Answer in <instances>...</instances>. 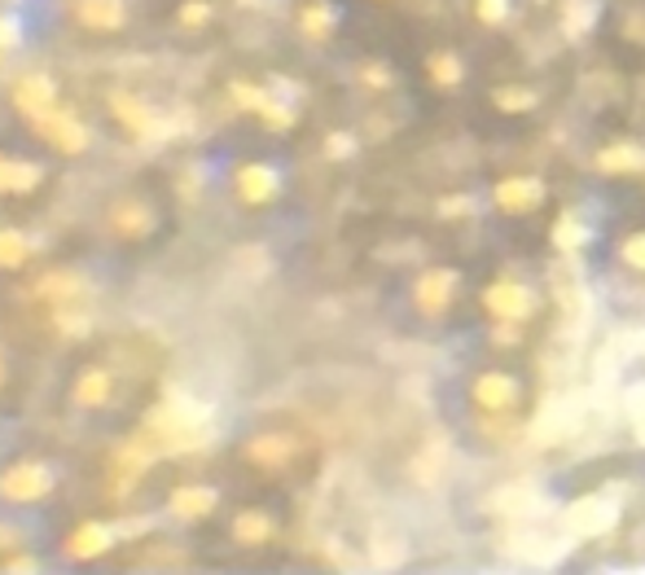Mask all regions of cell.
I'll use <instances>...</instances> for the list:
<instances>
[{"instance_id": "6da1fadb", "label": "cell", "mask_w": 645, "mask_h": 575, "mask_svg": "<svg viewBox=\"0 0 645 575\" xmlns=\"http://www.w3.org/2000/svg\"><path fill=\"white\" fill-rule=\"evenodd\" d=\"M53 466H45V461H18V466H9L4 475H0V497L4 501H40V497H49L53 493Z\"/></svg>"}, {"instance_id": "7a4b0ae2", "label": "cell", "mask_w": 645, "mask_h": 575, "mask_svg": "<svg viewBox=\"0 0 645 575\" xmlns=\"http://www.w3.org/2000/svg\"><path fill=\"white\" fill-rule=\"evenodd\" d=\"M483 303H488V312L501 316V321H527L531 308H536V294L522 286V282H514V277H501V282L488 286Z\"/></svg>"}, {"instance_id": "3957f363", "label": "cell", "mask_w": 645, "mask_h": 575, "mask_svg": "<svg viewBox=\"0 0 645 575\" xmlns=\"http://www.w3.org/2000/svg\"><path fill=\"white\" fill-rule=\"evenodd\" d=\"M13 106L27 115V119H45L49 110H58V84L49 79V75H27V79H18V88H13Z\"/></svg>"}, {"instance_id": "277c9868", "label": "cell", "mask_w": 645, "mask_h": 575, "mask_svg": "<svg viewBox=\"0 0 645 575\" xmlns=\"http://www.w3.org/2000/svg\"><path fill=\"white\" fill-rule=\"evenodd\" d=\"M40 133L49 137V145H58L62 154H84L88 142H92V137H88V128L75 119V110H62V106H58V110H49V115L40 119Z\"/></svg>"}, {"instance_id": "5b68a950", "label": "cell", "mask_w": 645, "mask_h": 575, "mask_svg": "<svg viewBox=\"0 0 645 575\" xmlns=\"http://www.w3.org/2000/svg\"><path fill=\"white\" fill-rule=\"evenodd\" d=\"M492 198H497V207H501V212H509V216H522V212H531V207L545 198V185H540L536 176H505Z\"/></svg>"}, {"instance_id": "8992f818", "label": "cell", "mask_w": 645, "mask_h": 575, "mask_svg": "<svg viewBox=\"0 0 645 575\" xmlns=\"http://www.w3.org/2000/svg\"><path fill=\"white\" fill-rule=\"evenodd\" d=\"M110 545H115V527H110V523H79L71 532V540H67V554L79 558V563H92V558H101Z\"/></svg>"}, {"instance_id": "52a82bcc", "label": "cell", "mask_w": 645, "mask_h": 575, "mask_svg": "<svg viewBox=\"0 0 645 575\" xmlns=\"http://www.w3.org/2000/svg\"><path fill=\"white\" fill-rule=\"evenodd\" d=\"M294 452H299V444H294L286 431L255 435V439L246 444V457H251L255 466H264V470H282V466H290Z\"/></svg>"}, {"instance_id": "ba28073f", "label": "cell", "mask_w": 645, "mask_h": 575, "mask_svg": "<svg viewBox=\"0 0 645 575\" xmlns=\"http://www.w3.org/2000/svg\"><path fill=\"white\" fill-rule=\"evenodd\" d=\"M452 294H457V273L452 269H430L427 277L418 282V308L427 316H439L452 303Z\"/></svg>"}, {"instance_id": "9c48e42d", "label": "cell", "mask_w": 645, "mask_h": 575, "mask_svg": "<svg viewBox=\"0 0 645 575\" xmlns=\"http://www.w3.org/2000/svg\"><path fill=\"white\" fill-rule=\"evenodd\" d=\"M277 189H282V181H277V172H273L268 163H246V167L237 172V194H242L246 203H273Z\"/></svg>"}, {"instance_id": "30bf717a", "label": "cell", "mask_w": 645, "mask_h": 575, "mask_svg": "<svg viewBox=\"0 0 645 575\" xmlns=\"http://www.w3.org/2000/svg\"><path fill=\"white\" fill-rule=\"evenodd\" d=\"M475 400H479L488 413L514 409V400H518V382H514L509 373H483V378L475 382Z\"/></svg>"}, {"instance_id": "8fae6325", "label": "cell", "mask_w": 645, "mask_h": 575, "mask_svg": "<svg viewBox=\"0 0 645 575\" xmlns=\"http://www.w3.org/2000/svg\"><path fill=\"white\" fill-rule=\"evenodd\" d=\"M79 22L92 31H119L128 22V4L124 0H79Z\"/></svg>"}, {"instance_id": "7c38bea8", "label": "cell", "mask_w": 645, "mask_h": 575, "mask_svg": "<svg viewBox=\"0 0 645 575\" xmlns=\"http://www.w3.org/2000/svg\"><path fill=\"white\" fill-rule=\"evenodd\" d=\"M110 110L119 115L124 128H133V133H154V110L145 106L141 97H133V92H115V97H110Z\"/></svg>"}, {"instance_id": "4fadbf2b", "label": "cell", "mask_w": 645, "mask_h": 575, "mask_svg": "<svg viewBox=\"0 0 645 575\" xmlns=\"http://www.w3.org/2000/svg\"><path fill=\"white\" fill-rule=\"evenodd\" d=\"M597 167H602V172H610V176H615V172H642L645 149L642 145H633V142H615L610 149H602V154H597Z\"/></svg>"}, {"instance_id": "5bb4252c", "label": "cell", "mask_w": 645, "mask_h": 575, "mask_svg": "<svg viewBox=\"0 0 645 575\" xmlns=\"http://www.w3.org/2000/svg\"><path fill=\"white\" fill-rule=\"evenodd\" d=\"M215 501H219V497H215L212 488H176V493H172V514H176V518H207L215 509Z\"/></svg>"}, {"instance_id": "9a60e30c", "label": "cell", "mask_w": 645, "mask_h": 575, "mask_svg": "<svg viewBox=\"0 0 645 575\" xmlns=\"http://www.w3.org/2000/svg\"><path fill=\"white\" fill-rule=\"evenodd\" d=\"M110 391H115L110 373H106V369H88V373L75 382V405L97 409V405H106V400H110Z\"/></svg>"}, {"instance_id": "2e32d148", "label": "cell", "mask_w": 645, "mask_h": 575, "mask_svg": "<svg viewBox=\"0 0 645 575\" xmlns=\"http://www.w3.org/2000/svg\"><path fill=\"white\" fill-rule=\"evenodd\" d=\"M268 536H273V518L264 509H246V514L233 518V540L237 545H264Z\"/></svg>"}, {"instance_id": "e0dca14e", "label": "cell", "mask_w": 645, "mask_h": 575, "mask_svg": "<svg viewBox=\"0 0 645 575\" xmlns=\"http://www.w3.org/2000/svg\"><path fill=\"white\" fill-rule=\"evenodd\" d=\"M110 220H115V228H119L124 237H145V233L154 228V212H149L145 203H119Z\"/></svg>"}, {"instance_id": "ac0fdd59", "label": "cell", "mask_w": 645, "mask_h": 575, "mask_svg": "<svg viewBox=\"0 0 645 575\" xmlns=\"http://www.w3.org/2000/svg\"><path fill=\"white\" fill-rule=\"evenodd\" d=\"M40 176H45L40 163H31V158H13V163H9V194H31V189L40 185Z\"/></svg>"}, {"instance_id": "d6986e66", "label": "cell", "mask_w": 645, "mask_h": 575, "mask_svg": "<svg viewBox=\"0 0 645 575\" xmlns=\"http://www.w3.org/2000/svg\"><path fill=\"white\" fill-rule=\"evenodd\" d=\"M27 255H31L27 233H18V228H0V269H18V264H27Z\"/></svg>"}, {"instance_id": "ffe728a7", "label": "cell", "mask_w": 645, "mask_h": 575, "mask_svg": "<svg viewBox=\"0 0 645 575\" xmlns=\"http://www.w3.org/2000/svg\"><path fill=\"white\" fill-rule=\"evenodd\" d=\"M330 27H334V9H330L325 0H312V4L303 9V31H307L312 40H325Z\"/></svg>"}, {"instance_id": "44dd1931", "label": "cell", "mask_w": 645, "mask_h": 575, "mask_svg": "<svg viewBox=\"0 0 645 575\" xmlns=\"http://www.w3.org/2000/svg\"><path fill=\"white\" fill-rule=\"evenodd\" d=\"M427 71L439 88H452V84H461V58L457 53H434L427 62Z\"/></svg>"}, {"instance_id": "7402d4cb", "label": "cell", "mask_w": 645, "mask_h": 575, "mask_svg": "<svg viewBox=\"0 0 645 575\" xmlns=\"http://www.w3.org/2000/svg\"><path fill=\"white\" fill-rule=\"evenodd\" d=\"M497 106L518 115V110H531L536 106V92L531 88H497Z\"/></svg>"}, {"instance_id": "603a6c76", "label": "cell", "mask_w": 645, "mask_h": 575, "mask_svg": "<svg viewBox=\"0 0 645 575\" xmlns=\"http://www.w3.org/2000/svg\"><path fill=\"white\" fill-rule=\"evenodd\" d=\"M233 101H242V110H255V115H260L273 97H268L264 88H255V84H233Z\"/></svg>"}, {"instance_id": "cb8c5ba5", "label": "cell", "mask_w": 645, "mask_h": 575, "mask_svg": "<svg viewBox=\"0 0 645 575\" xmlns=\"http://www.w3.org/2000/svg\"><path fill=\"white\" fill-rule=\"evenodd\" d=\"M79 277H71V273H53V277H45V286H40V294H53V299H71V294H79Z\"/></svg>"}, {"instance_id": "d4e9b609", "label": "cell", "mask_w": 645, "mask_h": 575, "mask_svg": "<svg viewBox=\"0 0 645 575\" xmlns=\"http://www.w3.org/2000/svg\"><path fill=\"white\" fill-rule=\"evenodd\" d=\"M475 13H479V22L501 27L505 13H509V0H475Z\"/></svg>"}, {"instance_id": "484cf974", "label": "cell", "mask_w": 645, "mask_h": 575, "mask_svg": "<svg viewBox=\"0 0 645 575\" xmlns=\"http://www.w3.org/2000/svg\"><path fill=\"white\" fill-rule=\"evenodd\" d=\"M58 330H67V334H88V316L75 312V308H58Z\"/></svg>"}, {"instance_id": "4316f807", "label": "cell", "mask_w": 645, "mask_h": 575, "mask_svg": "<svg viewBox=\"0 0 645 575\" xmlns=\"http://www.w3.org/2000/svg\"><path fill=\"white\" fill-rule=\"evenodd\" d=\"M18 40H22V27H18V18L0 13V49H13Z\"/></svg>"}, {"instance_id": "83f0119b", "label": "cell", "mask_w": 645, "mask_h": 575, "mask_svg": "<svg viewBox=\"0 0 645 575\" xmlns=\"http://www.w3.org/2000/svg\"><path fill=\"white\" fill-rule=\"evenodd\" d=\"M212 18V4H203V0H189L185 9H180V22H189V27H198V22H207Z\"/></svg>"}, {"instance_id": "f1b7e54d", "label": "cell", "mask_w": 645, "mask_h": 575, "mask_svg": "<svg viewBox=\"0 0 645 575\" xmlns=\"http://www.w3.org/2000/svg\"><path fill=\"white\" fill-rule=\"evenodd\" d=\"M624 260H628L633 269H645V233H637V237L624 242Z\"/></svg>"}, {"instance_id": "f546056e", "label": "cell", "mask_w": 645, "mask_h": 575, "mask_svg": "<svg viewBox=\"0 0 645 575\" xmlns=\"http://www.w3.org/2000/svg\"><path fill=\"white\" fill-rule=\"evenodd\" d=\"M330 154H334V158H343V154H352V137H343V133H334V137H330Z\"/></svg>"}, {"instance_id": "4dcf8cb0", "label": "cell", "mask_w": 645, "mask_h": 575, "mask_svg": "<svg viewBox=\"0 0 645 575\" xmlns=\"http://www.w3.org/2000/svg\"><path fill=\"white\" fill-rule=\"evenodd\" d=\"M9 163H13V158L0 154V194H9Z\"/></svg>"}, {"instance_id": "1f68e13d", "label": "cell", "mask_w": 645, "mask_h": 575, "mask_svg": "<svg viewBox=\"0 0 645 575\" xmlns=\"http://www.w3.org/2000/svg\"><path fill=\"white\" fill-rule=\"evenodd\" d=\"M0 378H4V364H0Z\"/></svg>"}]
</instances>
